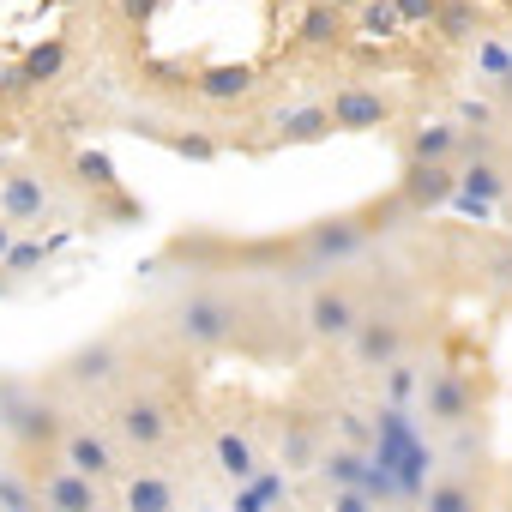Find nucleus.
Listing matches in <instances>:
<instances>
[{"instance_id":"21","label":"nucleus","mask_w":512,"mask_h":512,"mask_svg":"<svg viewBox=\"0 0 512 512\" xmlns=\"http://www.w3.org/2000/svg\"><path fill=\"white\" fill-rule=\"evenodd\" d=\"M314 470H320L332 488H362V476H368V452H362V446H326Z\"/></svg>"},{"instance_id":"38","label":"nucleus","mask_w":512,"mask_h":512,"mask_svg":"<svg viewBox=\"0 0 512 512\" xmlns=\"http://www.w3.org/2000/svg\"><path fill=\"white\" fill-rule=\"evenodd\" d=\"M326 7H338V13H344V19H350V13H356V7H362V0H326Z\"/></svg>"},{"instance_id":"39","label":"nucleus","mask_w":512,"mask_h":512,"mask_svg":"<svg viewBox=\"0 0 512 512\" xmlns=\"http://www.w3.org/2000/svg\"><path fill=\"white\" fill-rule=\"evenodd\" d=\"M37 512H55V506H37Z\"/></svg>"},{"instance_id":"17","label":"nucleus","mask_w":512,"mask_h":512,"mask_svg":"<svg viewBox=\"0 0 512 512\" xmlns=\"http://www.w3.org/2000/svg\"><path fill=\"white\" fill-rule=\"evenodd\" d=\"M211 458H217V470H223L235 488H247L253 476H260V452H253V440L235 434V428H223V434L211 440Z\"/></svg>"},{"instance_id":"2","label":"nucleus","mask_w":512,"mask_h":512,"mask_svg":"<svg viewBox=\"0 0 512 512\" xmlns=\"http://www.w3.org/2000/svg\"><path fill=\"white\" fill-rule=\"evenodd\" d=\"M0 434H7L25 458L61 446L67 434V416L55 410V398L43 386H25V380H0Z\"/></svg>"},{"instance_id":"18","label":"nucleus","mask_w":512,"mask_h":512,"mask_svg":"<svg viewBox=\"0 0 512 512\" xmlns=\"http://www.w3.org/2000/svg\"><path fill=\"white\" fill-rule=\"evenodd\" d=\"M320 139H332L326 103H302V109H284L278 115V145H320Z\"/></svg>"},{"instance_id":"27","label":"nucleus","mask_w":512,"mask_h":512,"mask_svg":"<svg viewBox=\"0 0 512 512\" xmlns=\"http://www.w3.org/2000/svg\"><path fill=\"white\" fill-rule=\"evenodd\" d=\"M43 260H49V241H37V235H19V241L7 247V260H0V272H7V284H13V278H31Z\"/></svg>"},{"instance_id":"4","label":"nucleus","mask_w":512,"mask_h":512,"mask_svg":"<svg viewBox=\"0 0 512 512\" xmlns=\"http://www.w3.org/2000/svg\"><path fill=\"white\" fill-rule=\"evenodd\" d=\"M362 314H368V308L356 302L350 284H314V296H308V308H302V326H308L314 344H350V332H356Z\"/></svg>"},{"instance_id":"7","label":"nucleus","mask_w":512,"mask_h":512,"mask_svg":"<svg viewBox=\"0 0 512 512\" xmlns=\"http://www.w3.org/2000/svg\"><path fill=\"white\" fill-rule=\"evenodd\" d=\"M416 392H422V410H428L434 428H464L476 416V392H470V380L458 368H428Z\"/></svg>"},{"instance_id":"12","label":"nucleus","mask_w":512,"mask_h":512,"mask_svg":"<svg viewBox=\"0 0 512 512\" xmlns=\"http://www.w3.org/2000/svg\"><path fill=\"white\" fill-rule=\"evenodd\" d=\"M452 193H458V169L452 163H404V181H398V205L404 211H440Z\"/></svg>"},{"instance_id":"26","label":"nucleus","mask_w":512,"mask_h":512,"mask_svg":"<svg viewBox=\"0 0 512 512\" xmlns=\"http://www.w3.org/2000/svg\"><path fill=\"white\" fill-rule=\"evenodd\" d=\"M67 67V37H49V43H37L25 61H19V73L31 79V85H43V79H55Z\"/></svg>"},{"instance_id":"28","label":"nucleus","mask_w":512,"mask_h":512,"mask_svg":"<svg viewBox=\"0 0 512 512\" xmlns=\"http://www.w3.org/2000/svg\"><path fill=\"white\" fill-rule=\"evenodd\" d=\"M350 19H356V31H362V37H380V43L404 31V25H398V13H392V0H362Z\"/></svg>"},{"instance_id":"35","label":"nucleus","mask_w":512,"mask_h":512,"mask_svg":"<svg viewBox=\"0 0 512 512\" xmlns=\"http://www.w3.org/2000/svg\"><path fill=\"white\" fill-rule=\"evenodd\" d=\"M151 13H157V0H121V19L127 25H151Z\"/></svg>"},{"instance_id":"33","label":"nucleus","mask_w":512,"mask_h":512,"mask_svg":"<svg viewBox=\"0 0 512 512\" xmlns=\"http://www.w3.org/2000/svg\"><path fill=\"white\" fill-rule=\"evenodd\" d=\"M434 7H440V0H392L398 25H434Z\"/></svg>"},{"instance_id":"19","label":"nucleus","mask_w":512,"mask_h":512,"mask_svg":"<svg viewBox=\"0 0 512 512\" xmlns=\"http://www.w3.org/2000/svg\"><path fill=\"white\" fill-rule=\"evenodd\" d=\"M422 512H482L476 500V482L470 476H440L422 488Z\"/></svg>"},{"instance_id":"36","label":"nucleus","mask_w":512,"mask_h":512,"mask_svg":"<svg viewBox=\"0 0 512 512\" xmlns=\"http://www.w3.org/2000/svg\"><path fill=\"white\" fill-rule=\"evenodd\" d=\"M19 91H31V79L19 67H0V97H19Z\"/></svg>"},{"instance_id":"37","label":"nucleus","mask_w":512,"mask_h":512,"mask_svg":"<svg viewBox=\"0 0 512 512\" xmlns=\"http://www.w3.org/2000/svg\"><path fill=\"white\" fill-rule=\"evenodd\" d=\"M13 241H19V229H13L7 217H0V260H7V247H13Z\"/></svg>"},{"instance_id":"3","label":"nucleus","mask_w":512,"mask_h":512,"mask_svg":"<svg viewBox=\"0 0 512 512\" xmlns=\"http://www.w3.org/2000/svg\"><path fill=\"white\" fill-rule=\"evenodd\" d=\"M362 247H368L362 211H332V217H320V223H308V229L296 235V260H302L308 272H338V266L356 260Z\"/></svg>"},{"instance_id":"10","label":"nucleus","mask_w":512,"mask_h":512,"mask_svg":"<svg viewBox=\"0 0 512 512\" xmlns=\"http://www.w3.org/2000/svg\"><path fill=\"white\" fill-rule=\"evenodd\" d=\"M326 115H332V133H380V127H392V97H380L368 85H344V91H332Z\"/></svg>"},{"instance_id":"9","label":"nucleus","mask_w":512,"mask_h":512,"mask_svg":"<svg viewBox=\"0 0 512 512\" xmlns=\"http://www.w3.org/2000/svg\"><path fill=\"white\" fill-rule=\"evenodd\" d=\"M121 344L115 338H97V344H79L61 368H55V380L61 386H73V392H97V386H115L121 380Z\"/></svg>"},{"instance_id":"31","label":"nucleus","mask_w":512,"mask_h":512,"mask_svg":"<svg viewBox=\"0 0 512 512\" xmlns=\"http://www.w3.org/2000/svg\"><path fill=\"white\" fill-rule=\"evenodd\" d=\"M175 157H187V163H211L217 157V139L211 133H175V139H163Z\"/></svg>"},{"instance_id":"1","label":"nucleus","mask_w":512,"mask_h":512,"mask_svg":"<svg viewBox=\"0 0 512 512\" xmlns=\"http://www.w3.org/2000/svg\"><path fill=\"white\" fill-rule=\"evenodd\" d=\"M163 326H169V338H175L181 350H223V344L241 338L247 314H241V302L223 296V290H187V296L169 302V320H163Z\"/></svg>"},{"instance_id":"29","label":"nucleus","mask_w":512,"mask_h":512,"mask_svg":"<svg viewBox=\"0 0 512 512\" xmlns=\"http://www.w3.org/2000/svg\"><path fill=\"white\" fill-rule=\"evenodd\" d=\"M0 512H37V482H31V470H0Z\"/></svg>"},{"instance_id":"14","label":"nucleus","mask_w":512,"mask_h":512,"mask_svg":"<svg viewBox=\"0 0 512 512\" xmlns=\"http://www.w3.org/2000/svg\"><path fill=\"white\" fill-rule=\"evenodd\" d=\"M121 512H181V488L163 470H127L121 476Z\"/></svg>"},{"instance_id":"32","label":"nucleus","mask_w":512,"mask_h":512,"mask_svg":"<svg viewBox=\"0 0 512 512\" xmlns=\"http://www.w3.org/2000/svg\"><path fill=\"white\" fill-rule=\"evenodd\" d=\"M416 386H422V374H416V362H410V356L386 368V392H392V404H404V398H410Z\"/></svg>"},{"instance_id":"24","label":"nucleus","mask_w":512,"mask_h":512,"mask_svg":"<svg viewBox=\"0 0 512 512\" xmlns=\"http://www.w3.org/2000/svg\"><path fill=\"white\" fill-rule=\"evenodd\" d=\"M476 79L494 85V91L512 85V49H506L500 37H476Z\"/></svg>"},{"instance_id":"13","label":"nucleus","mask_w":512,"mask_h":512,"mask_svg":"<svg viewBox=\"0 0 512 512\" xmlns=\"http://www.w3.org/2000/svg\"><path fill=\"white\" fill-rule=\"evenodd\" d=\"M0 217H7L13 229H37L49 217V187L37 169H13L7 181H0Z\"/></svg>"},{"instance_id":"8","label":"nucleus","mask_w":512,"mask_h":512,"mask_svg":"<svg viewBox=\"0 0 512 512\" xmlns=\"http://www.w3.org/2000/svg\"><path fill=\"white\" fill-rule=\"evenodd\" d=\"M31 482H37V506H55V512H103V488L67 464H31Z\"/></svg>"},{"instance_id":"11","label":"nucleus","mask_w":512,"mask_h":512,"mask_svg":"<svg viewBox=\"0 0 512 512\" xmlns=\"http://www.w3.org/2000/svg\"><path fill=\"white\" fill-rule=\"evenodd\" d=\"M55 452H61L55 464H67V470H79V476H91L97 488L121 476V464H115V440H109V434H97V428H67Z\"/></svg>"},{"instance_id":"30","label":"nucleus","mask_w":512,"mask_h":512,"mask_svg":"<svg viewBox=\"0 0 512 512\" xmlns=\"http://www.w3.org/2000/svg\"><path fill=\"white\" fill-rule=\"evenodd\" d=\"M278 452H284V470H314L326 446H320V434H314V428H290Z\"/></svg>"},{"instance_id":"22","label":"nucleus","mask_w":512,"mask_h":512,"mask_svg":"<svg viewBox=\"0 0 512 512\" xmlns=\"http://www.w3.org/2000/svg\"><path fill=\"white\" fill-rule=\"evenodd\" d=\"M434 31H440V43H476L482 13L470 7V0H440V7H434Z\"/></svg>"},{"instance_id":"20","label":"nucleus","mask_w":512,"mask_h":512,"mask_svg":"<svg viewBox=\"0 0 512 512\" xmlns=\"http://www.w3.org/2000/svg\"><path fill=\"white\" fill-rule=\"evenodd\" d=\"M344 37H350V19L338 7H326V0H314V7L302 13V43L308 49H338Z\"/></svg>"},{"instance_id":"15","label":"nucleus","mask_w":512,"mask_h":512,"mask_svg":"<svg viewBox=\"0 0 512 512\" xmlns=\"http://www.w3.org/2000/svg\"><path fill=\"white\" fill-rule=\"evenodd\" d=\"M458 151H464V127L458 121H422L404 139V163H452Z\"/></svg>"},{"instance_id":"34","label":"nucleus","mask_w":512,"mask_h":512,"mask_svg":"<svg viewBox=\"0 0 512 512\" xmlns=\"http://www.w3.org/2000/svg\"><path fill=\"white\" fill-rule=\"evenodd\" d=\"M332 512H380L362 488H332Z\"/></svg>"},{"instance_id":"16","label":"nucleus","mask_w":512,"mask_h":512,"mask_svg":"<svg viewBox=\"0 0 512 512\" xmlns=\"http://www.w3.org/2000/svg\"><path fill=\"white\" fill-rule=\"evenodd\" d=\"M253 67L247 61H217V67H205L199 79H193V91L205 97V103H247L253 97Z\"/></svg>"},{"instance_id":"6","label":"nucleus","mask_w":512,"mask_h":512,"mask_svg":"<svg viewBox=\"0 0 512 512\" xmlns=\"http://www.w3.org/2000/svg\"><path fill=\"white\" fill-rule=\"evenodd\" d=\"M404 350H410V326L398 314H362L350 332L356 368H392V362H404Z\"/></svg>"},{"instance_id":"5","label":"nucleus","mask_w":512,"mask_h":512,"mask_svg":"<svg viewBox=\"0 0 512 512\" xmlns=\"http://www.w3.org/2000/svg\"><path fill=\"white\" fill-rule=\"evenodd\" d=\"M169 428H175V416H169V404L157 392H127L115 404V440L133 446V452H163Z\"/></svg>"},{"instance_id":"25","label":"nucleus","mask_w":512,"mask_h":512,"mask_svg":"<svg viewBox=\"0 0 512 512\" xmlns=\"http://www.w3.org/2000/svg\"><path fill=\"white\" fill-rule=\"evenodd\" d=\"M73 175H79V187H91V193H103V199L121 193V175H115V163H109L103 151H79V157H73Z\"/></svg>"},{"instance_id":"23","label":"nucleus","mask_w":512,"mask_h":512,"mask_svg":"<svg viewBox=\"0 0 512 512\" xmlns=\"http://www.w3.org/2000/svg\"><path fill=\"white\" fill-rule=\"evenodd\" d=\"M458 193H470V199H482V205H500V199H506L500 163H464V169H458Z\"/></svg>"}]
</instances>
